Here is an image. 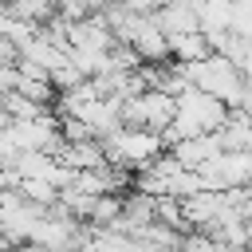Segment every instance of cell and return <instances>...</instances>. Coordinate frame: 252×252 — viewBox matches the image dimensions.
<instances>
[{
    "instance_id": "1",
    "label": "cell",
    "mask_w": 252,
    "mask_h": 252,
    "mask_svg": "<svg viewBox=\"0 0 252 252\" xmlns=\"http://www.w3.org/2000/svg\"><path fill=\"white\" fill-rule=\"evenodd\" d=\"M102 146L114 165H138V169H146L150 161H158L165 154V138L154 130H142V126H122L110 138H102Z\"/></svg>"
}]
</instances>
